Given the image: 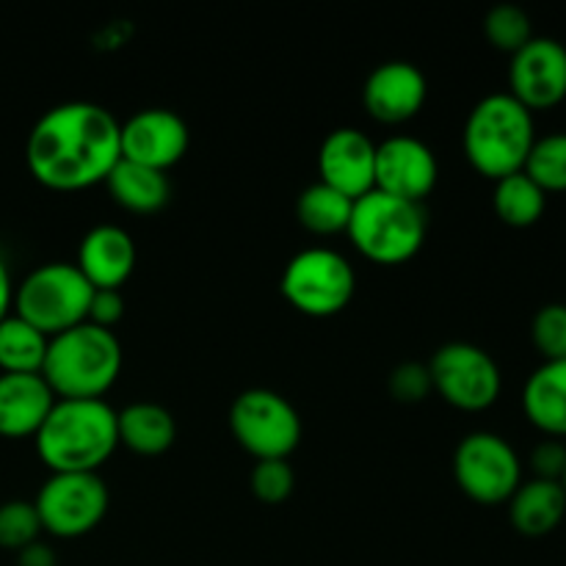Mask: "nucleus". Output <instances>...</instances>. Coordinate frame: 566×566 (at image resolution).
<instances>
[{
  "label": "nucleus",
  "mask_w": 566,
  "mask_h": 566,
  "mask_svg": "<svg viewBox=\"0 0 566 566\" xmlns=\"http://www.w3.org/2000/svg\"><path fill=\"white\" fill-rule=\"evenodd\" d=\"M534 142V114L509 92L481 97L464 119V158L481 177L492 182L523 171Z\"/></svg>",
  "instance_id": "20e7f679"
},
{
  "label": "nucleus",
  "mask_w": 566,
  "mask_h": 566,
  "mask_svg": "<svg viewBox=\"0 0 566 566\" xmlns=\"http://www.w3.org/2000/svg\"><path fill=\"white\" fill-rule=\"evenodd\" d=\"M562 486H564V492H566V470H564V479H562Z\"/></svg>",
  "instance_id": "c9c22d12"
},
{
  "label": "nucleus",
  "mask_w": 566,
  "mask_h": 566,
  "mask_svg": "<svg viewBox=\"0 0 566 566\" xmlns=\"http://www.w3.org/2000/svg\"><path fill=\"white\" fill-rule=\"evenodd\" d=\"M36 539H42V523L33 501L0 503V551L20 553Z\"/></svg>",
  "instance_id": "cd10ccee"
},
{
  "label": "nucleus",
  "mask_w": 566,
  "mask_h": 566,
  "mask_svg": "<svg viewBox=\"0 0 566 566\" xmlns=\"http://www.w3.org/2000/svg\"><path fill=\"white\" fill-rule=\"evenodd\" d=\"M431 387L448 407L459 412H486L503 390L501 365L486 348L453 340L437 348L429 363Z\"/></svg>",
  "instance_id": "9d476101"
},
{
  "label": "nucleus",
  "mask_w": 566,
  "mask_h": 566,
  "mask_svg": "<svg viewBox=\"0 0 566 566\" xmlns=\"http://www.w3.org/2000/svg\"><path fill=\"white\" fill-rule=\"evenodd\" d=\"M352 247L376 265H403L423 249L429 235V216L423 205L368 191L354 199L346 230Z\"/></svg>",
  "instance_id": "39448f33"
},
{
  "label": "nucleus",
  "mask_w": 566,
  "mask_h": 566,
  "mask_svg": "<svg viewBox=\"0 0 566 566\" xmlns=\"http://www.w3.org/2000/svg\"><path fill=\"white\" fill-rule=\"evenodd\" d=\"M429 81L412 61H385L376 66L363 86V108L379 125H403L423 111Z\"/></svg>",
  "instance_id": "dca6fc26"
},
{
  "label": "nucleus",
  "mask_w": 566,
  "mask_h": 566,
  "mask_svg": "<svg viewBox=\"0 0 566 566\" xmlns=\"http://www.w3.org/2000/svg\"><path fill=\"white\" fill-rule=\"evenodd\" d=\"M92 296L94 287L75 263L53 260L31 269L17 282L11 313L28 321L44 337H55L86 324Z\"/></svg>",
  "instance_id": "423d86ee"
},
{
  "label": "nucleus",
  "mask_w": 566,
  "mask_h": 566,
  "mask_svg": "<svg viewBox=\"0 0 566 566\" xmlns=\"http://www.w3.org/2000/svg\"><path fill=\"white\" fill-rule=\"evenodd\" d=\"M492 210L512 230H528V227L539 224L545 216L547 193L525 171H517V175H509L495 182Z\"/></svg>",
  "instance_id": "5701e85b"
},
{
  "label": "nucleus",
  "mask_w": 566,
  "mask_h": 566,
  "mask_svg": "<svg viewBox=\"0 0 566 566\" xmlns=\"http://www.w3.org/2000/svg\"><path fill=\"white\" fill-rule=\"evenodd\" d=\"M122 160L169 175L191 147L186 119L171 108H142L119 127Z\"/></svg>",
  "instance_id": "ddd939ff"
},
{
  "label": "nucleus",
  "mask_w": 566,
  "mask_h": 566,
  "mask_svg": "<svg viewBox=\"0 0 566 566\" xmlns=\"http://www.w3.org/2000/svg\"><path fill=\"white\" fill-rule=\"evenodd\" d=\"M72 263L94 291H122L136 271V241L125 227L97 224L81 238Z\"/></svg>",
  "instance_id": "f3484780"
},
{
  "label": "nucleus",
  "mask_w": 566,
  "mask_h": 566,
  "mask_svg": "<svg viewBox=\"0 0 566 566\" xmlns=\"http://www.w3.org/2000/svg\"><path fill=\"white\" fill-rule=\"evenodd\" d=\"M230 434L254 462L291 459L302 442V415L282 392L252 387L230 403Z\"/></svg>",
  "instance_id": "6e6552de"
},
{
  "label": "nucleus",
  "mask_w": 566,
  "mask_h": 566,
  "mask_svg": "<svg viewBox=\"0 0 566 566\" xmlns=\"http://www.w3.org/2000/svg\"><path fill=\"white\" fill-rule=\"evenodd\" d=\"M249 490L265 506H280L296 490V473L287 459H263L249 473Z\"/></svg>",
  "instance_id": "c85d7f7f"
},
{
  "label": "nucleus",
  "mask_w": 566,
  "mask_h": 566,
  "mask_svg": "<svg viewBox=\"0 0 566 566\" xmlns=\"http://www.w3.org/2000/svg\"><path fill=\"white\" fill-rule=\"evenodd\" d=\"M55 401L42 374H0V437L33 440Z\"/></svg>",
  "instance_id": "a211bd4d"
},
{
  "label": "nucleus",
  "mask_w": 566,
  "mask_h": 566,
  "mask_svg": "<svg viewBox=\"0 0 566 566\" xmlns=\"http://www.w3.org/2000/svg\"><path fill=\"white\" fill-rule=\"evenodd\" d=\"M318 182L354 199L376 188V142L359 127H337L318 147Z\"/></svg>",
  "instance_id": "2eb2a0df"
},
{
  "label": "nucleus",
  "mask_w": 566,
  "mask_h": 566,
  "mask_svg": "<svg viewBox=\"0 0 566 566\" xmlns=\"http://www.w3.org/2000/svg\"><path fill=\"white\" fill-rule=\"evenodd\" d=\"M122 318H125V298H122V291H94L92 302H88V324L114 332V326Z\"/></svg>",
  "instance_id": "473e14b6"
},
{
  "label": "nucleus",
  "mask_w": 566,
  "mask_h": 566,
  "mask_svg": "<svg viewBox=\"0 0 566 566\" xmlns=\"http://www.w3.org/2000/svg\"><path fill=\"white\" fill-rule=\"evenodd\" d=\"M103 186L108 188L111 199L133 216L160 213L171 202L169 175L130 160H119Z\"/></svg>",
  "instance_id": "412c9836"
},
{
  "label": "nucleus",
  "mask_w": 566,
  "mask_h": 566,
  "mask_svg": "<svg viewBox=\"0 0 566 566\" xmlns=\"http://www.w3.org/2000/svg\"><path fill=\"white\" fill-rule=\"evenodd\" d=\"M387 390L398 403H420L434 392L426 363H401L390 370Z\"/></svg>",
  "instance_id": "7c9ffc66"
},
{
  "label": "nucleus",
  "mask_w": 566,
  "mask_h": 566,
  "mask_svg": "<svg viewBox=\"0 0 566 566\" xmlns=\"http://www.w3.org/2000/svg\"><path fill=\"white\" fill-rule=\"evenodd\" d=\"M122 122L105 105L70 99L44 111L25 138L33 180L55 193L103 186L122 160Z\"/></svg>",
  "instance_id": "f257e3e1"
},
{
  "label": "nucleus",
  "mask_w": 566,
  "mask_h": 566,
  "mask_svg": "<svg viewBox=\"0 0 566 566\" xmlns=\"http://www.w3.org/2000/svg\"><path fill=\"white\" fill-rule=\"evenodd\" d=\"M531 479H545V481H562L566 470V442L564 440H545L531 451L528 457Z\"/></svg>",
  "instance_id": "2f4dec72"
},
{
  "label": "nucleus",
  "mask_w": 566,
  "mask_h": 566,
  "mask_svg": "<svg viewBox=\"0 0 566 566\" xmlns=\"http://www.w3.org/2000/svg\"><path fill=\"white\" fill-rule=\"evenodd\" d=\"M119 446L136 457H160L177 440V420L164 403L136 401L116 412Z\"/></svg>",
  "instance_id": "4be33fe9"
},
{
  "label": "nucleus",
  "mask_w": 566,
  "mask_h": 566,
  "mask_svg": "<svg viewBox=\"0 0 566 566\" xmlns=\"http://www.w3.org/2000/svg\"><path fill=\"white\" fill-rule=\"evenodd\" d=\"M119 337L111 329L81 324L70 332L50 337L42 379L55 398L64 401H105L122 374Z\"/></svg>",
  "instance_id": "7ed1b4c3"
},
{
  "label": "nucleus",
  "mask_w": 566,
  "mask_h": 566,
  "mask_svg": "<svg viewBox=\"0 0 566 566\" xmlns=\"http://www.w3.org/2000/svg\"><path fill=\"white\" fill-rule=\"evenodd\" d=\"M17 566H59V556H55V551L48 542L36 539L33 545L22 547L17 553Z\"/></svg>",
  "instance_id": "72a5a7b5"
},
{
  "label": "nucleus",
  "mask_w": 566,
  "mask_h": 566,
  "mask_svg": "<svg viewBox=\"0 0 566 566\" xmlns=\"http://www.w3.org/2000/svg\"><path fill=\"white\" fill-rule=\"evenodd\" d=\"M531 340L545 363L566 359V304L553 302L536 310L531 321Z\"/></svg>",
  "instance_id": "c756f323"
},
{
  "label": "nucleus",
  "mask_w": 566,
  "mask_h": 566,
  "mask_svg": "<svg viewBox=\"0 0 566 566\" xmlns=\"http://www.w3.org/2000/svg\"><path fill=\"white\" fill-rule=\"evenodd\" d=\"M440 180L434 149L415 136H390L376 144V191L423 205Z\"/></svg>",
  "instance_id": "4468645a"
},
{
  "label": "nucleus",
  "mask_w": 566,
  "mask_h": 566,
  "mask_svg": "<svg viewBox=\"0 0 566 566\" xmlns=\"http://www.w3.org/2000/svg\"><path fill=\"white\" fill-rule=\"evenodd\" d=\"M509 94L536 114L566 99V48L558 39L534 36L509 61Z\"/></svg>",
  "instance_id": "f8f14e48"
},
{
  "label": "nucleus",
  "mask_w": 566,
  "mask_h": 566,
  "mask_svg": "<svg viewBox=\"0 0 566 566\" xmlns=\"http://www.w3.org/2000/svg\"><path fill=\"white\" fill-rule=\"evenodd\" d=\"M523 412L536 431L566 440V359L542 363L525 379Z\"/></svg>",
  "instance_id": "aec40b11"
},
{
  "label": "nucleus",
  "mask_w": 566,
  "mask_h": 566,
  "mask_svg": "<svg viewBox=\"0 0 566 566\" xmlns=\"http://www.w3.org/2000/svg\"><path fill=\"white\" fill-rule=\"evenodd\" d=\"M33 448L50 473H99L119 448L116 409L108 401L59 398L33 437Z\"/></svg>",
  "instance_id": "f03ea898"
},
{
  "label": "nucleus",
  "mask_w": 566,
  "mask_h": 566,
  "mask_svg": "<svg viewBox=\"0 0 566 566\" xmlns=\"http://www.w3.org/2000/svg\"><path fill=\"white\" fill-rule=\"evenodd\" d=\"M14 280H11L9 263L0 254V321L9 318L11 310H14Z\"/></svg>",
  "instance_id": "f704fd0d"
},
{
  "label": "nucleus",
  "mask_w": 566,
  "mask_h": 566,
  "mask_svg": "<svg viewBox=\"0 0 566 566\" xmlns=\"http://www.w3.org/2000/svg\"><path fill=\"white\" fill-rule=\"evenodd\" d=\"M111 506L108 484L99 473H50L33 497L42 534L53 539H81L105 520Z\"/></svg>",
  "instance_id": "9b49d317"
},
{
  "label": "nucleus",
  "mask_w": 566,
  "mask_h": 566,
  "mask_svg": "<svg viewBox=\"0 0 566 566\" xmlns=\"http://www.w3.org/2000/svg\"><path fill=\"white\" fill-rule=\"evenodd\" d=\"M48 343L50 337L11 313L0 321V374H42Z\"/></svg>",
  "instance_id": "393cba45"
},
{
  "label": "nucleus",
  "mask_w": 566,
  "mask_h": 566,
  "mask_svg": "<svg viewBox=\"0 0 566 566\" xmlns=\"http://www.w3.org/2000/svg\"><path fill=\"white\" fill-rule=\"evenodd\" d=\"M509 523L520 536L542 539L551 536L566 517V492L562 481L523 479L512 497H509Z\"/></svg>",
  "instance_id": "6ab92c4d"
},
{
  "label": "nucleus",
  "mask_w": 566,
  "mask_h": 566,
  "mask_svg": "<svg viewBox=\"0 0 566 566\" xmlns=\"http://www.w3.org/2000/svg\"><path fill=\"white\" fill-rule=\"evenodd\" d=\"M484 36L495 50L514 55L534 39V22L520 6L497 3L484 17Z\"/></svg>",
  "instance_id": "bb28decb"
},
{
  "label": "nucleus",
  "mask_w": 566,
  "mask_h": 566,
  "mask_svg": "<svg viewBox=\"0 0 566 566\" xmlns=\"http://www.w3.org/2000/svg\"><path fill=\"white\" fill-rule=\"evenodd\" d=\"M453 481L479 506H503L523 484V459L506 437L473 431L453 451Z\"/></svg>",
  "instance_id": "1a4fd4ad"
},
{
  "label": "nucleus",
  "mask_w": 566,
  "mask_h": 566,
  "mask_svg": "<svg viewBox=\"0 0 566 566\" xmlns=\"http://www.w3.org/2000/svg\"><path fill=\"white\" fill-rule=\"evenodd\" d=\"M523 171L545 193H566V130L536 136Z\"/></svg>",
  "instance_id": "a878e982"
},
{
  "label": "nucleus",
  "mask_w": 566,
  "mask_h": 566,
  "mask_svg": "<svg viewBox=\"0 0 566 566\" xmlns=\"http://www.w3.org/2000/svg\"><path fill=\"white\" fill-rule=\"evenodd\" d=\"M354 202L324 182H313L296 199V221L318 238L343 235L348 230Z\"/></svg>",
  "instance_id": "b1692460"
},
{
  "label": "nucleus",
  "mask_w": 566,
  "mask_h": 566,
  "mask_svg": "<svg viewBox=\"0 0 566 566\" xmlns=\"http://www.w3.org/2000/svg\"><path fill=\"white\" fill-rule=\"evenodd\" d=\"M280 293L307 318H332L352 304L357 274L346 254L337 249L310 247L287 260L280 276Z\"/></svg>",
  "instance_id": "0eeeda50"
}]
</instances>
